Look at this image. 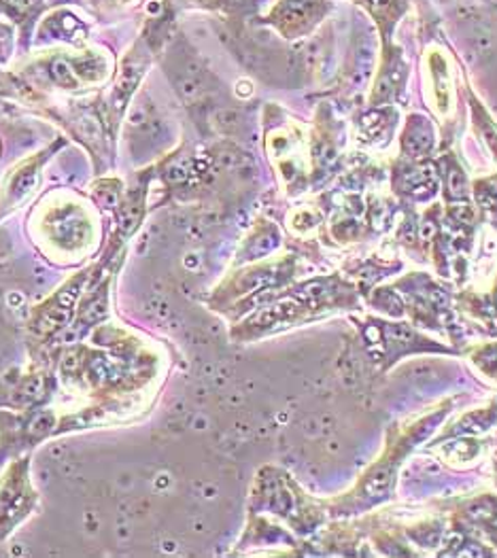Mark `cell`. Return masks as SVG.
Segmentation results:
<instances>
[{
    "instance_id": "cell-1",
    "label": "cell",
    "mask_w": 497,
    "mask_h": 558,
    "mask_svg": "<svg viewBox=\"0 0 497 558\" xmlns=\"http://www.w3.org/2000/svg\"><path fill=\"white\" fill-rule=\"evenodd\" d=\"M334 282V279L308 280L290 291L277 293L270 304L262 306L239 329H234L232 338L255 340L324 315L328 311L326 306L342 304L351 298V291H342V287L336 289L331 287Z\"/></svg>"
},
{
    "instance_id": "cell-2",
    "label": "cell",
    "mask_w": 497,
    "mask_h": 558,
    "mask_svg": "<svg viewBox=\"0 0 497 558\" xmlns=\"http://www.w3.org/2000/svg\"><path fill=\"white\" fill-rule=\"evenodd\" d=\"M113 257H116V253L109 251L100 262L73 275L66 282H62L45 302L33 308L31 320H28V331L37 340L39 347H47L49 342H56V338L62 336L73 325L83 293L87 291V287L94 280L107 272V266L111 264Z\"/></svg>"
},
{
    "instance_id": "cell-3",
    "label": "cell",
    "mask_w": 497,
    "mask_h": 558,
    "mask_svg": "<svg viewBox=\"0 0 497 558\" xmlns=\"http://www.w3.org/2000/svg\"><path fill=\"white\" fill-rule=\"evenodd\" d=\"M31 457L15 454L0 474V542L39 510L41 495L33 484Z\"/></svg>"
},
{
    "instance_id": "cell-4",
    "label": "cell",
    "mask_w": 497,
    "mask_h": 558,
    "mask_svg": "<svg viewBox=\"0 0 497 558\" xmlns=\"http://www.w3.org/2000/svg\"><path fill=\"white\" fill-rule=\"evenodd\" d=\"M60 414L51 408L9 410L0 408V452L20 454L58 436Z\"/></svg>"
},
{
    "instance_id": "cell-5",
    "label": "cell",
    "mask_w": 497,
    "mask_h": 558,
    "mask_svg": "<svg viewBox=\"0 0 497 558\" xmlns=\"http://www.w3.org/2000/svg\"><path fill=\"white\" fill-rule=\"evenodd\" d=\"M58 391V376L51 367L11 369L0 378V408L37 410L47 408Z\"/></svg>"
},
{
    "instance_id": "cell-6",
    "label": "cell",
    "mask_w": 497,
    "mask_h": 558,
    "mask_svg": "<svg viewBox=\"0 0 497 558\" xmlns=\"http://www.w3.org/2000/svg\"><path fill=\"white\" fill-rule=\"evenodd\" d=\"M413 446L411 438H402L396 446H391L385 452V459L378 461L360 482V486L351 493V497L347 499V506H353V510H357V508H366V506L380 504L383 499H387L389 490H391V482L396 478V472L400 465L398 459L404 457L407 450Z\"/></svg>"
},
{
    "instance_id": "cell-7",
    "label": "cell",
    "mask_w": 497,
    "mask_h": 558,
    "mask_svg": "<svg viewBox=\"0 0 497 558\" xmlns=\"http://www.w3.org/2000/svg\"><path fill=\"white\" fill-rule=\"evenodd\" d=\"M328 11L326 0H281L270 20L288 39H298L311 33Z\"/></svg>"
},
{
    "instance_id": "cell-8",
    "label": "cell",
    "mask_w": 497,
    "mask_h": 558,
    "mask_svg": "<svg viewBox=\"0 0 497 558\" xmlns=\"http://www.w3.org/2000/svg\"><path fill=\"white\" fill-rule=\"evenodd\" d=\"M47 158H51V151L45 149L39 156H33L28 160L22 161L7 179L4 183V192L0 199V215H4L7 210L17 208L24 199L28 198L35 187L39 185V177H41V166Z\"/></svg>"
},
{
    "instance_id": "cell-9",
    "label": "cell",
    "mask_w": 497,
    "mask_h": 558,
    "mask_svg": "<svg viewBox=\"0 0 497 558\" xmlns=\"http://www.w3.org/2000/svg\"><path fill=\"white\" fill-rule=\"evenodd\" d=\"M425 62H427V73H429V81L434 87V102L436 109L440 111V116H447L453 107V75H451V66L449 60L445 58V53L436 47H432L425 53Z\"/></svg>"
}]
</instances>
